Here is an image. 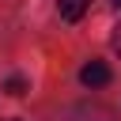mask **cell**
Segmentation results:
<instances>
[{
  "label": "cell",
  "mask_w": 121,
  "mask_h": 121,
  "mask_svg": "<svg viewBox=\"0 0 121 121\" xmlns=\"http://www.w3.org/2000/svg\"><path fill=\"white\" fill-rule=\"evenodd\" d=\"M79 79H83V87H106L110 83V68L102 60H91V64L79 68Z\"/></svg>",
  "instance_id": "obj_1"
},
{
  "label": "cell",
  "mask_w": 121,
  "mask_h": 121,
  "mask_svg": "<svg viewBox=\"0 0 121 121\" xmlns=\"http://www.w3.org/2000/svg\"><path fill=\"white\" fill-rule=\"evenodd\" d=\"M87 8H91V0H57V11L64 23H79L87 15Z\"/></svg>",
  "instance_id": "obj_2"
},
{
  "label": "cell",
  "mask_w": 121,
  "mask_h": 121,
  "mask_svg": "<svg viewBox=\"0 0 121 121\" xmlns=\"http://www.w3.org/2000/svg\"><path fill=\"white\" fill-rule=\"evenodd\" d=\"M4 91H8L11 98H23V95H26V79H23V76H11V79L4 83Z\"/></svg>",
  "instance_id": "obj_3"
},
{
  "label": "cell",
  "mask_w": 121,
  "mask_h": 121,
  "mask_svg": "<svg viewBox=\"0 0 121 121\" xmlns=\"http://www.w3.org/2000/svg\"><path fill=\"white\" fill-rule=\"evenodd\" d=\"M113 49H117V57H121V23L113 26Z\"/></svg>",
  "instance_id": "obj_4"
},
{
  "label": "cell",
  "mask_w": 121,
  "mask_h": 121,
  "mask_svg": "<svg viewBox=\"0 0 121 121\" xmlns=\"http://www.w3.org/2000/svg\"><path fill=\"white\" fill-rule=\"evenodd\" d=\"M113 4H117V11H121V0H113Z\"/></svg>",
  "instance_id": "obj_5"
}]
</instances>
